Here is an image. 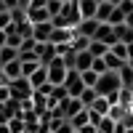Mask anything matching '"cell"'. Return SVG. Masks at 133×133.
Instances as JSON below:
<instances>
[{
	"label": "cell",
	"mask_w": 133,
	"mask_h": 133,
	"mask_svg": "<svg viewBox=\"0 0 133 133\" xmlns=\"http://www.w3.org/2000/svg\"><path fill=\"white\" fill-rule=\"evenodd\" d=\"M120 88H123L120 75H117V72H104L101 77H98V83H96V93H98V96H112V93L120 91Z\"/></svg>",
	"instance_id": "1"
},
{
	"label": "cell",
	"mask_w": 133,
	"mask_h": 133,
	"mask_svg": "<svg viewBox=\"0 0 133 133\" xmlns=\"http://www.w3.org/2000/svg\"><path fill=\"white\" fill-rule=\"evenodd\" d=\"M83 109H85V107L80 104V98H64V101H61L56 109H53V115L61 117V120H72L75 115H80Z\"/></svg>",
	"instance_id": "2"
},
{
	"label": "cell",
	"mask_w": 133,
	"mask_h": 133,
	"mask_svg": "<svg viewBox=\"0 0 133 133\" xmlns=\"http://www.w3.org/2000/svg\"><path fill=\"white\" fill-rule=\"evenodd\" d=\"M8 91H11V98H16V101H24V98H32V93H35L27 77L11 80V83H8Z\"/></svg>",
	"instance_id": "3"
},
{
	"label": "cell",
	"mask_w": 133,
	"mask_h": 133,
	"mask_svg": "<svg viewBox=\"0 0 133 133\" xmlns=\"http://www.w3.org/2000/svg\"><path fill=\"white\" fill-rule=\"evenodd\" d=\"M45 69H48V83H51L53 88H56V85H64V77H66V72H69V69H66V64H64L59 56L53 59Z\"/></svg>",
	"instance_id": "4"
},
{
	"label": "cell",
	"mask_w": 133,
	"mask_h": 133,
	"mask_svg": "<svg viewBox=\"0 0 133 133\" xmlns=\"http://www.w3.org/2000/svg\"><path fill=\"white\" fill-rule=\"evenodd\" d=\"M64 88H66V93H69V98H80V93L85 91V85L80 80V72L77 69H69L64 77Z\"/></svg>",
	"instance_id": "5"
},
{
	"label": "cell",
	"mask_w": 133,
	"mask_h": 133,
	"mask_svg": "<svg viewBox=\"0 0 133 133\" xmlns=\"http://www.w3.org/2000/svg\"><path fill=\"white\" fill-rule=\"evenodd\" d=\"M35 56H37L40 66H48L59 53H56V45H51V43H37V45H35Z\"/></svg>",
	"instance_id": "6"
},
{
	"label": "cell",
	"mask_w": 133,
	"mask_h": 133,
	"mask_svg": "<svg viewBox=\"0 0 133 133\" xmlns=\"http://www.w3.org/2000/svg\"><path fill=\"white\" fill-rule=\"evenodd\" d=\"M93 40H98V43H104L107 48H112L115 43H117V35H115V27H112V24H98V29H96V35H93Z\"/></svg>",
	"instance_id": "7"
},
{
	"label": "cell",
	"mask_w": 133,
	"mask_h": 133,
	"mask_svg": "<svg viewBox=\"0 0 133 133\" xmlns=\"http://www.w3.org/2000/svg\"><path fill=\"white\" fill-rule=\"evenodd\" d=\"M96 29H98V21H96V19H80V24L75 27V35H80V37H88V40H93Z\"/></svg>",
	"instance_id": "8"
},
{
	"label": "cell",
	"mask_w": 133,
	"mask_h": 133,
	"mask_svg": "<svg viewBox=\"0 0 133 133\" xmlns=\"http://www.w3.org/2000/svg\"><path fill=\"white\" fill-rule=\"evenodd\" d=\"M72 37H75V29H56V27H53L48 43H51V45H69Z\"/></svg>",
	"instance_id": "9"
},
{
	"label": "cell",
	"mask_w": 133,
	"mask_h": 133,
	"mask_svg": "<svg viewBox=\"0 0 133 133\" xmlns=\"http://www.w3.org/2000/svg\"><path fill=\"white\" fill-rule=\"evenodd\" d=\"M51 32H53L51 21H45V24H35V29H32V40H35V43H48L51 40Z\"/></svg>",
	"instance_id": "10"
},
{
	"label": "cell",
	"mask_w": 133,
	"mask_h": 133,
	"mask_svg": "<svg viewBox=\"0 0 133 133\" xmlns=\"http://www.w3.org/2000/svg\"><path fill=\"white\" fill-rule=\"evenodd\" d=\"M77 11H80V19H96L98 3L96 0H77Z\"/></svg>",
	"instance_id": "11"
},
{
	"label": "cell",
	"mask_w": 133,
	"mask_h": 133,
	"mask_svg": "<svg viewBox=\"0 0 133 133\" xmlns=\"http://www.w3.org/2000/svg\"><path fill=\"white\" fill-rule=\"evenodd\" d=\"M27 21L29 24H45V21H51V14L45 8H27Z\"/></svg>",
	"instance_id": "12"
},
{
	"label": "cell",
	"mask_w": 133,
	"mask_h": 133,
	"mask_svg": "<svg viewBox=\"0 0 133 133\" xmlns=\"http://www.w3.org/2000/svg\"><path fill=\"white\" fill-rule=\"evenodd\" d=\"M19 77H21V61H19V59L3 66V80H5V83H11V80H19Z\"/></svg>",
	"instance_id": "13"
},
{
	"label": "cell",
	"mask_w": 133,
	"mask_h": 133,
	"mask_svg": "<svg viewBox=\"0 0 133 133\" xmlns=\"http://www.w3.org/2000/svg\"><path fill=\"white\" fill-rule=\"evenodd\" d=\"M27 80H29V85H32V91H35V88H40V85L48 83V69H45V66H37V72H32Z\"/></svg>",
	"instance_id": "14"
},
{
	"label": "cell",
	"mask_w": 133,
	"mask_h": 133,
	"mask_svg": "<svg viewBox=\"0 0 133 133\" xmlns=\"http://www.w3.org/2000/svg\"><path fill=\"white\" fill-rule=\"evenodd\" d=\"M91 66H93V56H91L88 51H80V53H77V59H75V69H77V72H88Z\"/></svg>",
	"instance_id": "15"
},
{
	"label": "cell",
	"mask_w": 133,
	"mask_h": 133,
	"mask_svg": "<svg viewBox=\"0 0 133 133\" xmlns=\"http://www.w3.org/2000/svg\"><path fill=\"white\" fill-rule=\"evenodd\" d=\"M112 11H115V5L109 3V0L98 3V11H96V21H98V24H107V21H109V16H112Z\"/></svg>",
	"instance_id": "16"
},
{
	"label": "cell",
	"mask_w": 133,
	"mask_h": 133,
	"mask_svg": "<svg viewBox=\"0 0 133 133\" xmlns=\"http://www.w3.org/2000/svg\"><path fill=\"white\" fill-rule=\"evenodd\" d=\"M115 35H117V43H133V27H128V24H117L115 27Z\"/></svg>",
	"instance_id": "17"
},
{
	"label": "cell",
	"mask_w": 133,
	"mask_h": 133,
	"mask_svg": "<svg viewBox=\"0 0 133 133\" xmlns=\"http://www.w3.org/2000/svg\"><path fill=\"white\" fill-rule=\"evenodd\" d=\"M88 53H91L93 59H104L109 53V48L104 45V43H98V40H91V43H88Z\"/></svg>",
	"instance_id": "18"
},
{
	"label": "cell",
	"mask_w": 133,
	"mask_h": 133,
	"mask_svg": "<svg viewBox=\"0 0 133 133\" xmlns=\"http://www.w3.org/2000/svg\"><path fill=\"white\" fill-rule=\"evenodd\" d=\"M88 109H91V112H96L98 117H107V115H109V101H107L104 96H98V98H96V101L88 107Z\"/></svg>",
	"instance_id": "19"
},
{
	"label": "cell",
	"mask_w": 133,
	"mask_h": 133,
	"mask_svg": "<svg viewBox=\"0 0 133 133\" xmlns=\"http://www.w3.org/2000/svg\"><path fill=\"white\" fill-rule=\"evenodd\" d=\"M123 64H128V61H120L115 53H107V56H104V66H107V72H120V69H123Z\"/></svg>",
	"instance_id": "20"
},
{
	"label": "cell",
	"mask_w": 133,
	"mask_h": 133,
	"mask_svg": "<svg viewBox=\"0 0 133 133\" xmlns=\"http://www.w3.org/2000/svg\"><path fill=\"white\" fill-rule=\"evenodd\" d=\"M11 61H16V48L3 45V48H0V66H5V64H11Z\"/></svg>",
	"instance_id": "21"
},
{
	"label": "cell",
	"mask_w": 133,
	"mask_h": 133,
	"mask_svg": "<svg viewBox=\"0 0 133 133\" xmlns=\"http://www.w3.org/2000/svg\"><path fill=\"white\" fill-rule=\"evenodd\" d=\"M96 98H98V93H96V88H85V91L80 93V104L88 109V107H91L93 101H96Z\"/></svg>",
	"instance_id": "22"
},
{
	"label": "cell",
	"mask_w": 133,
	"mask_h": 133,
	"mask_svg": "<svg viewBox=\"0 0 133 133\" xmlns=\"http://www.w3.org/2000/svg\"><path fill=\"white\" fill-rule=\"evenodd\" d=\"M98 77H101V75H96L93 69H88V72H80V80H83V85H85V88H96Z\"/></svg>",
	"instance_id": "23"
},
{
	"label": "cell",
	"mask_w": 133,
	"mask_h": 133,
	"mask_svg": "<svg viewBox=\"0 0 133 133\" xmlns=\"http://www.w3.org/2000/svg\"><path fill=\"white\" fill-rule=\"evenodd\" d=\"M32 29H35V24H29V21H21V24H16V35H19L21 40H27V37H32Z\"/></svg>",
	"instance_id": "24"
},
{
	"label": "cell",
	"mask_w": 133,
	"mask_h": 133,
	"mask_svg": "<svg viewBox=\"0 0 133 133\" xmlns=\"http://www.w3.org/2000/svg\"><path fill=\"white\" fill-rule=\"evenodd\" d=\"M88 120H91V115H88V109H83V112H80V115H75V117L69 120V123H72V128L77 130V128H83V125H88Z\"/></svg>",
	"instance_id": "25"
},
{
	"label": "cell",
	"mask_w": 133,
	"mask_h": 133,
	"mask_svg": "<svg viewBox=\"0 0 133 133\" xmlns=\"http://www.w3.org/2000/svg\"><path fill=\"white\" fill-rule=\"evenodd\" d=\"M125 112H128V109H125L123 104H115V107H109V115H107V117H109V120H115V123H120Z\"/></svg>",
	"instance_id": "26"
},
{
	"label": "cell",
	"mask_w": 133,
	"mask_h": 133,
	"mask_svg": "<svg viewBox=\"0 0 133 133\" xmlns=\"http://www.w3.org/2000/svg\"><path fill=\"white\" fill-rule=\"evenodd\" d=\"M109 53H115L120 61H128V48H125V43H115V45L109 48Z\"/></svg>",
	"instance_id": "27"
},
{
	"label": "cell",
	"mask_w": 133,
	"mask_h": 133,
	"mask_svg": "<svg viewBox=\"0 0 133 133\" xmlns=\"http://www.w3.org/2000/svg\"><path fill=\"white\" fill-rule=\"evenodd\" d=\"M8 130L11 133H24V117H21V115L19 117H11L8 120Z\"/></svg>",
	"instance_id": "28"
},
{
	"label": "cell",
	"mask_w": 133,
	"mask_h": 133,
	"mask_svg": "<svg viewBox=\"0 0 133 133\" xmlns=\"http://www.w3.org/2000/svg\"><path fill=\"white\" fill-rule=\"evenodd\" d=\"M61 5H64V0H48V5H45V11L51 14V19L61 14Z\"/></svg>",
	"instance_id": "29"
},
{
	"label": "cell",
	"mask_w": 133,
	"mask_h": 133,
	"mask_svg": "<svg viewBox=\"0 0 133 133\" xmlns=\"http://www.w3.org/2000/svg\"><path fill=\"white\" fill-rule=\"evenodd\" d=\"M8 14H11V21H14V24L27 21V11H24V8H14V11H8Z\"/></svg>",
	"instance_id": "30"
},
{
	"label": "cell",
	"mask_w": 133,
	"mask_h": 133,
	"mask_svg": "<svg viewBox=\"0 0 133 133\" xmlns=\"http://www.w3.org/2000/svg\"><path fill=\"white\" fill-rule=\"evenodd\" d=\"M37 61H21V77H29L32 72H37Z\"/></svg>",
	"instance_id": "31"
},
{
	"label": "cell",
	"mask_w": 133,
	"mask_h": 133,
	"mask_svg": "<svg viewBox=\"0 0 133 133\" xmlns=\"http://www.w3.org/2000/svg\"><path fill=\"white\" fill-rule=\"evenodd\" d=\"M115 120H109V117H104L101 123H98V133H115Z\"/></svg>",
	"instance_id": "32"
},
{
	"label": "cell",
	"mask_w": 133,
	"mask_h": 133,
	"mask_svg": "<svg viewBox=\"0 0 133 133\" xmlns=\"http://www.w3.org/2000/svg\"><path fill=\"white\" fill-rule=\"evenodd\" d=\"M35 45H37V43L32 40V37L21 40V45H19V53H32V51H35Z\"/></svg>",
	"instance_id": "33"
},
{
	"label": "cell",
	"mask_w": 133,
	"mask_h": 133,
	"mask_svg": "<svg viewBox=\"0 0 133 133\" xmlns=\"http://www.w3.org/2000/svg\"><path fill=\"white\" fill-rule=\"evenodd\" d=\"M51 93H53V85H51V83H45V85H40V88H35V96H45V98H48Z\"/></svg>",
	"instance_id": "34"
},
{
	"label": "cell",
	"mask_w": 133,
	"mask_h": 133,
	"mask_svg": "<svg viewBox=\"0 0 133 133\" xmlns=\"http://www.w3.org/2000/svg\"><path fill=\"white\" fill-rule=\"evenodd\" d=\"M11 24H14V21H11V14H8V11H3V14H0V29L5 32Z\"/></svg>",
	"instance_id": "35"
},
{
	"label": "cell",
	"mask_w": 133,
	"mask_h": 133,
	"mask_svg": "<svg viewBox=\"0 0 133 133\" xmlns=\"http://www.w3.org/2000/svg\"><path fill=\"white\" fill-rule=\"evenodd\" d=\"M8 98H11V91H8V83L3 80V83H0V104H5Z\"/></svg>",
	"instance_id": "36"
},
{
	"label": "cell",
	"mask_w": 133,
	"mask_h": 133,
	"mask_svg": "<svg viewBox=\"0 0 133 133\" xmlns=\"http://www.w3.org/2000/svg\"><path fill=\"white\" fill-rule=\"evenodd\" d=\"M91 69H93L96 75H104V72H107V66H104V59H93V66H91Z\"/></svg>",
	"instance_id": "37"
},
{
	"label": "cell",
	"mask_w": 133,
	"mask_h": 133,
	"mask_svg": "<svg viewBox=\"0 0 133 133\" xmlns=\"http://www.w3.org/2000/svg\"><path fill=\"white\" fill-rule=\"evenodd\" d=\"M53 133H75V128H72V123H69V120H64V123H61L56 130H53Z\"/></svg>",
	"instance_id": "38"
},
{
	"label": "cell",
	"mask_w": 133,
	"mask_h": 133,
	"mask_svg": "<svg viewBox=\"0 0 133 133\" xmlns=\"http://www.w3.org/2000/svg\"><path fill=\"white\" fill-rule=\"evenodd\" d=\"M117 8H120V11H123V14H125V16H128V14H133V0H123V3H120Z\"/></svg>",
	"instance_id": "39"
},
{
	"label": "cell",
	"mask_w": 133,
	"mask_h": 133,
	"mask_svg": "<svg viewBox=\"0 0 133 133\" xmlns=\"http://www.w3.org/2000/svg\"><path fill=\"white\" fill-rule=\"evenodd\" d=\"M75 133H98V128H93L91 123H88V125H83V128H77Z\"/></svg>",
	"instance_id": "40"
},
{
	"label": "cell",
	"mask_w": 133,
	"mask_h": 133,
	"mask_svg": "<svg viewBox=\"0 0 133 133\" xmlns=\"http://www.w3.org/2000/svg\"><path fill=\"white\" fill-rule=\"evenodd\" d=\"M0 3L5 5V11H14V8H19V0H0Z\"/></svg>",
	"instance_id": "41"
},
{
	"label": "cell",
	"mask_w": 133,
	"mask_h": 133,
	"mask_svg": "<svg viewBox=\"0 0 133 133\" xmlns=\"http://www.w3.org/2000/svg\"><path fill=\"white\" fill-rule=\"evenodd\" d=\"M48 5V0H32L29 3V8H45Z\"/></svg>",
	"instance_id": "42"
},
{
	"label": "cell",
	"mask_w": 133,
	"mask_h": 133,
	"mask_svg": "<svg viewBox=\"0 0 133 133\" xmlns=\"http://www.w3.org/2000/svg\"><path fill=\"white\" fill-rule=\"evenodd\" d=\"M5 40H8V35H5V32H3V29H0V48H3V45H5Z\"/></svg>",
	"instance_id": "43"
},
{
	"label": "cell",
	"mask_w": 133,
	"mask_h": 133,
	"mask_svg": "<svg viewBox=\"0 0 133 133\" xmlns=\"http://www.w3.org/2000/svg\"><path fill=\"white\" fill-rule=\"evenodd\" d=\"M29 3H32V0H19V8H24V11H27V8H29Z\"/></svg>",
	"instance_id": "44"
},
{
	"label": "cell",
	"mask_w": 133,
	"mask_h": 133,
	"mask_svg": "<svg viewBox=\"0 0 133 133\" xmlns=\"http://www.w3.org/2000/svg\"><path fill=\"white\" fill-rule=\"evenodd\" d=\"M125 48H128V61H130V59H133V43H128Z\"/></svg>",
	"instance_id": "45"
},
{
	"label": "cell",
	"mask_w": 133,
	"mask_h": 133,
	"mask_svg": "<svg viewBox=\"0 0 133 133\" xmlns=\"http://www.w3.org/2000/svg\"><path fill=\"white\" fill-rule=\"evenodd\" d=\"M125 24H128V27H133V14H128V16H125Z\"/></svg>",
	"instance_id": "46"
},
{
	"label": "cell",
	"mask_w": 133,
	"mask_h": 133,
	"mask_svg": "<svg viewBox=\"0 0 133 133\" xmlns=\"http://www.w3.org/2000/svg\"><path fill=\"white\" fill-rule=\"evenodd\" d=\"M0 133H11V130H8V123H5V125H0Z\"/></svg>",
	"instance_id": "47"
},
{
	"label": "cell",
	"mask_w": 133,
	"mask_h": 133,
	"mask_svg": "<svg viewBox=\"0 0 133 133\" xmlns=\"http://www.w3.org/2000/svg\"><path fill=\"white\" fill-rule=\"evenodd\" d=\"M109 3H112V5H120V3H123V0H109Z\"/></svg>",
	"instance_id": "48"
},
{
	"label": "cell",
	"mask_w": 133,
	"mask_h": 133,
	"mask_svg": "<svg viewBox=\"0 0 133 133\" xmlns=\"http://www.w3.org/2000/svg\"><path fill=\"white\" fill-rule=\"evenodd\" d=\"M3 11H5V5H3V3H0V14H3Z\"/></svg>",
	"instance_id": "49"
},
{
	"label": "cell",
	"mask_w": 133,
	"mask_h": 133,
	"mask_svg": "<svg viewBox=\"0 0 133 133\" xmlns=\"http://www.w3.org/2000/svg\"><path fill=\"white\" fill-rule=\"evenodd\" d=\"M64 3H77V0H64Z\"/></svg>",
	"instance_id": "50"
},
{
	"label": "cell",
	"mask_w": 133,
	"mask_h": 133,
	"mask_svg": "<svg viewBox=\"0 0 133 133\" xmlns=\"http://www.w3.org/2000/svg\"><path fill=\"white\" fill-rule=\"evenodd\" d=\"M96 3H104V0H96Z\"/></svg>",
	"instance_id": "51"
}]
</instances>
